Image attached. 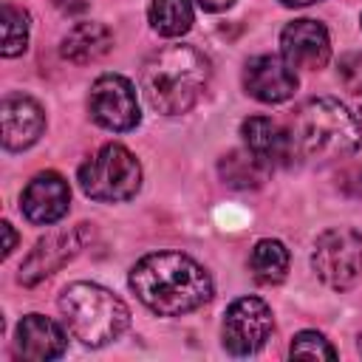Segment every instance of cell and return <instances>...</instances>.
Wrapping results in <instances>:
<instances>
[{"instance_id": "cell-7", "label": "cell", "mask_w": 362, "mask_h": 362, "mask_svg": "<svg viewBox=\"0 0 362 362\" xmlns=\"http://www.w3.org/2000/svg\"><path fill=\"white\" fill-rule=\"evenodd\" d=\"M274 331L272 308L260 297H238L223 314V348L235 356H249L266 345Z\"/></svg>"}, {"instance_id": "cell-9", "label": "cell", "mask_w": 362, "mask_h": 362, "mask_svg": "<svg viewBox=\"0 0 362 362\" xmlns=\"http://www.w3.org/2000/svg\"><path fill=\"white\" fill-rule=\"evenodd\" d=\"M88 235V223L71 226V229H54L45 238L37 240V246L31 249V255L23 260L20 266V283L23 286H37L40 280L51 277L57 269H62L68 260H74L85 243Z\"/></svg>"}, {"instance_id": "cell-25", "label": "cell", "mask_w": 362, "mask_h": 362, "mask_svg": "<svg viewBox=\"0 0 362 362\" xmlns=\"http://www.w3.org/2000/svg\"><path fill=\"white\" fill-rule=\"evenodd\" d=\"M0 229H3V235H6V243H3V255L8 257V255L14 252V246H17V235H14V229H11V223H8V221H3V223H0Z\"/></svg>"}, {"instance_id": "cell-2", "label": "cell", "mask_w": 362, "mask_h": 362, "mask_svg": "<svg viewBox=\"0 0 362 362\" xmlns=\"http://www.w3.org/2000/svg\"><path fill=\"white\" fill-rule=\"evenodd\" d=\"M209 82V59L192 45H161L141 65V90L164 116L187 113Z\"/></svg>"}, {"instance_id": "cell-10", "label": "cell", "mask_w": 362, "mask_h": 362, "mask_svg": "<svg viewBox=\"0 0 362 362\" xmlns=\"http://www.w3.org/2000/svg\"><path fill=\"white\" fill-rule=\"evenodd\" d=\"M280 51L283 59L291 68H305V71H320L331 59V37L328 28L317 20H294L283 28L280 34Z\"/></svg>"}, {"instance_id": "cell-13", "label": "cell", "mask_w": 362, "mask_h": 362, "mask_svg": "<svg viewBox=\"0 0 362 362\" xmlns=\"http://www.w3.org/2000/svg\"><path fill=\"white\" fill-rule=\"evenodd\" d=\"M3 119V147L6 150H25L31 147L45 130V113L37 99L25 93H8L0 105Z\"/></svg>"}, {"instance_id": "cell-26", "label": "cell", "mask_w": 362, "mask_h": 362, "mask_svg": "<svg viewBox=\"0 0 362 362\" xmlns=\"http://www.w3.org/2000/svg\"><path fill=\"white\" fill-rule=\"evenodd\" d=\"M204 11H223V8H229L232 6V0H195Z\"/></svg>"}, {"instance_id": "cell-20", "label": "cell", "mask_w": 362, "mask_h": 362, "mask_svg": "<svg viewBox=\"0 0 362 362\" xmlns=\"http://www.w3.org/2000/svg\"><path fill=\"white\" fill-rule=\"evenodd\" d=\"M28 14L11 3H3V57H17L28 45Z\"/></svg>"}, {"instance_id": "cell-27", "label": "cell", "mask_w": 362, "mask_h": 362, "mask_svg": "<svg viewBox=\"0 0 362 362\" xmlns=\"http://www.w3.org/2000/svg\"><path fill=\"white\" fill-rule=\"evenodd\" d=\"M283 6H288V8H300V6H311V3H317V0H280Z\"/></svg>"}, {"instance_id": "cell-5", "label": "cell", "mask_w": 362, "mask_h": 362, "mask_svg": "<svg viewBox=\"0 0 362 362\" xmlns=\"http://www.w3.org/2000/svg\"><path fill=\"white\" fill-rule=\"evenodd\" d=\"M79 187L93 201H130L141 187V164L127 147L105 144L79 167Z\"/></svg>"}, {"instance_id": "cell-3", "label": "cell", "mask_w": 362, "mask_h": 362, "mask_svg": "<svg viewBox=\"0 0 362 362\" xmlns=\"http://www.w3.org/2000/svg\"><path fill=\"white\" fill-rule=\"evenodd\" d=\"M288 136L297 156L311 161H334L351 156L362 144V124L339 99L317 96L294 110Z\"/></svg>"}, {"instance_id": "cell-28", "label": "cell", "mask_w": 362, "mask_h": 362, "mask_svg": "<svg viewBox=\"0 0 362 362\" xmlns=\"http://www.w3.org/2000/svg\"><path fill=\"white\" fill-rule=\"evenodd\" d=\"M359 351H362V337H359Z\"/></svg>"}, {"instance_id": "cell-16", "label": "cell", "mask_w": 362, "mask_h": 362, "mask_svg": "<svg viewBox=\"0 0 362 362\" xmlns=\"http://www.w3.org/2000/svg\"><path fill=\"white\" fill-rule=\"evenodd\" d=\"M113 48V31L105 23H76L59 42L62 59L74 65H88L102 59Z\"/></svg>"}, {"instance_id": "cell-12", "label": "cell", "mask_w": 362, "mask_h": 362, "mask_svg": "<svg viewBox=\"0 0 362 362\" xmlns=\"http://www.w3.org/2000/svg\"><path fill=\"white\" fill-rule=\"evenodd\" d=\"M71 206V187L68 181L54 173V170H45V173H37L23 195H20V209L23 215L31 221V223H40V226H48V223H57Z\"/></svg>"}, {"instance_id": "cell-1", "label": "cell", "mask_w": 362, "mask_h": 362, "mask_svg": "<svg viewBox=\"0 0 362 362\" xmlns=\"http://www.w3.org/2000/svg\"><path fill=\"white\" fill-rule=\"evenodd\" d=\"M133 294L161 317H181L212 297V280L201 263L181 252L144 255L130 272Z\"/></svg>"}, {"instance_id": "cell-15", "label": "cell", "mask_w": 362, "mask_h": 362, "mask_svg": "<svg viewBox=\"0 0 362 362\" xmlns=\"http://www.w3.org/2000/svg\"><path fill=\"white\" fill-rule=\"evenodd\" d=\"M17 354L28 362H48L65 354V334L62 328L42 317V314H25L17 325Z\"/></svg>"}, {"instance_id": "cell-8", "label": "cell", "mask_w": 362, "mask_h": 362, "mask_svg": "<svg viewBox=\"0 0 362 362\" xmlns=\"http://www.w3.org/2000/svg\"><path fill=\"white\" fill-rule=\"evenodd\" d=\"M88 110H90V119L99 127L116 130V133L133 130L141 119L136 88L122 74H105L90 85Z\"/></svg>"}, {"instance_id": "cell-19", "label": "cell", "mask_w": 362, "mask_h": 362, "mask_svg": "<svg viewBox=\"0 0 362 362\" xmlns=\"http://www.w3.org/2000/svg\"><path fill=\"white\" fill-rule=\"evenodd\" d=\"M150 25L161 37H181L192 28V3L189 0H153Z\"/></svg>"}, {"instance_id": "cell-18", "label": "cell", "mask_w": 362, "mask_h": 362, "mask_svg": "<svg viewBox=\"0 0 362 362\" xmlns=\"http://www.w3.org/2000/svg\"><path fill=\"white\" fill-rule=\"evenodd\" d=\"M288 249L274 240V238H263L255 243L252 255H249V269L255 274L257 283L263 286H272V283H280L288 272Z\"/></svg>"}, {"instance_id": "cell-14", "label": "cell", "mask_w": 362, "mask_h": 362, "mask_svg": "<svg viewBox=\"0 0 362 362\" xmlns=\"http://www.w3.org/2000/svg\"><path fill=\"white\" fill-rule=\"evenodd\" d=\"M240 136L246 141V150L255 153L269 170L272 167H283L288 164L297 153L291 144V136L283 124H277L269 116H249L240 124Z\"/></svg>"}, {"instance_id": "cell-23", "label": "cell", "mask_w": 362, "mask_h": 362, "mask_svg": "<svg viewBox=\"0 0 362 362\" xmlns=\"http://www.w3.org/2000/svg\"><path fill=\"white\" fill-rule=\"evenodd\" d=\"M342 189L348 195H362V167H354L345 178H342Z\"/></svg>"}, {"instance_id": "cell-17", "label": "cell", "mask_w": 362, "mask_h": 362, "mask_svg": "<svg viewBox=\"0 0 362 362\" xmlns=\"http://www.w3.org/2000/svg\"><path fill=\"white\" fill-rule=\"evenodd\" d=\"M218 173H221L223 184H229L235 189H255L266 181L269 167L249 150H229L218 161Z\"/></svg>"}, {"instance_id": "cell-11", "label": "cell", "mask_w": 362, "mask_h": 362, "mask_svg": "<svg viewBox=\"0 0 362 362\" xmlns=\"http://www.w3.org/2000/svg\"><path fill=\"white\" fill-rule=\"evenodd\" d=\"M243 88L252 99L266 102V105H277L294 96L297 90V74L294 68L274 57V54H260L252 57L243 68Z\"/></svg>"}, {"instance_id": "cell-4", "label": "cell", "mask_w": 362, "mask_h": 362, "mask_svg": "<svg viewBox=\"0 0 362 362\" xmlns=\"http://www.w3.org/2000/svg\"><path fill=\"white\" fill-rule=\"evenodd\" d=\"M59 311L74 339L102 348L130 325L127 305L99 283H71L59 294Z\"/></svg>"}, {"instance_id": "cell-21", "label": "cell", "mask_w": 362, "mask_h": 362, "mask_svg": "<svg viewBox=\"0 0 362 362\" xmlns=\"http://www.w3.org/2000/svg\"><path fill=\"white\" fill-rule=\"evenodd\" d=\"M288 354L294 359H337L334 345L320 334V331H300L291 339Z\"/></svg>"}, {"instance_id": "cell-22", "label": "cell", "mask_w": 362, "mask_h": 362, "mask_svg": "<svg viewBox=\"0 0 362 362\" xmlns=\"http://www.w3.org/2000/svg\"><path fill=\"white\" fill-rule=\"evenodd\" d=\"M337 76L348 93H362V51H348L337 62Z\"/></svg>"}, {"instance_id": "cell-6", "label": "cell", "mask_w": 362, "mask_h": 362, "mask_svg": "<svg viewBox=\"0 0 362 362\" xmlns=\"http://www.w3.org/2000/svg\"><path fill=\"white\" fill-rule=\"evenodd\" d=\"M311 266L328 288L348 291L362 277V235L351 226L322 232L314 243Z\"/></svg>"}, {"instance_id": "cell-24", "label": "cell", "mask_w": 362, "mask_h": 362, "mask_svg": "<svg viewBox=\"0 0 362 362\" xmlns=\"http://www.w3.org/2000/svg\"><path fill=\"white\" fill-rule=\"evenodd\" d=\"M51 6L62 14H82L88 8V0H51Z\"/></svg>"}]
</instances>
